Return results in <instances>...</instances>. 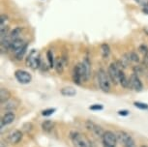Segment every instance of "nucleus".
<instances>
[{
	"instance_id": "3",
	"label": "nucleus",
	"mask_w": 148,
	"mask_h": 147,
	"mask_svg": "<svg viewBox=\"0 0 148 147\" xmlns=\"http://www.w3.org/2000/svg\"><path fill=\"white\" fill-rule=\"evenodd\" d=\"M102 143L103 147H116L117 146V135L111 131H106L103 135Z\"/></svg>"
},
{
	"instance_id": "10",
	"label": "nucleus",
	"mask_w": 148,
	"mask_h": 147,
	"mask_svg": "<svg viewBox=\"0 0 148 147\" xmlns=\"http://www.w3.org/2000/svg\"><path fill=\"white\" fill-rule=\"evenodd\" d=\"M15 119H16L15 113L13 111H7L1 118V129H3L4 127L8 126V125L12 124L15 121Z\"/></svg>"
},
{
	"instance_id": "6",
	"label": "nucleus",
	"mask_w": 148,
	"mask_h": 147,
	"mask_svg": "<svg viewBox=\"0 0 148 147\" xmlns=\"http://www.w3.org/2000/svg\"><path fill=\"white\" fill-rule=\"evenodd\" d=\"M119 71L120 68L119 66H117L116 63H111V64L108 66V77H110V81L113 83V84H117L119 82Z\"/></svg>"
},
{
	"instance_id": "31",
	"label": "nucleus",
	"mask_w": 148,
	"mask_h": 147,
	"mask_svg": "<svg viewBox=\"0 0 148 147\" xmlns=\"http://www.w3.org/2000/svg\"><path fill=\"white\" fill-rule=\"evenodd\" d=\"M135 1L138 4L141 5L142 7H144V6H146V5H148V0H135Z\"/></svg>"
},
{
	"instance_id": "34",
	"label": "nucleus",
	"mask_w": 148,
	"mask_h": 147,
	"mask_svg": "<svg viewBox=\"0 0 148 147\" xmlns=\"http://www.w3.org/2000/svg\"><path fill=\"white\" fill-rule=\"evenodd\" d=\"M140 147H148V146H146V145H141Z\"/></svg>"
},
{
	"instance_id": "2",
	"label": "nucleus",
	"mask_w": 148,
	"mask_h": 147,
	"mask_svg": "<svg viewBox=\"0 0 148 147\" xmlns=\"http://www.w3.org/2000/svg\"><path fill=\"white\" fill-rule=\"evenodd\" d=\"M70 137L75 147H90V142L82 134L79 132H72Z\"/></svg>"
},
{
	"instance_id": "13",
	"label": "nucleus",
	"mask_w": 148,
	"mask_h": 147,
	"mask_svg": "<svg viewBox=\"0 0 148 147\" xmlns=\"http://www.w3.org/2000/svg\"><path fill=\"white\" fill-rule=\"evenodd\" d=\"M11 97H12L11 92L7 88L2 87L1 89H0V103H1V105L5 104V103L8 102L9 100H11Z\"/></svg>"
},
{
	"instance_id": "8",
	"label": "nucleus",
	"mask_w": 148,
	"mask_h": 147,
	"mask_svg": "<svg viewBox=\"0 0 148 147\" xmlns=\"http://www.w3.org/2000/svg\"><path fill=\"white\" fill-rule=\"evenodd\" d=\"M129 80H130V88H132V89L136 91V92H140L143 89V85H142L141 80L138 75L133 74Z\"/></svg>"
},
{
	"instance_id": "4",
	"label": "nucleus",
	"mask_w": 148,
	"mask_h": 147,
	"mask_svg": "<svg viewBox=\"0 0 148 147\" xmlns=\"http://www.w3.org/2000/svg\"><path fill=\"white\" fill-rule=\"evenodd\" d=\"M117 139L120 141L124 147H136V143L134 138L132 137V135L130 134H128L125 131H118L117 132Z\"/></svg>"
},
{
	"instance_id": "18",
	"label": "nucleus",
	"mask_w": 148,
	"mask_h": 147,
	"mask_svg": "<svg viewBox=\"0 0 148 147\" xmlns=\"http://www.w3.org/2000/svg\"><path fill=\"white\" fill-rule=\"evenodd\" d=\"M83 65H84V72H85V77H84V81H87L90 77V62H89L88 58H85L83 61Z\"/></svg>"
},
{
	"instance_id": "12",
	"label": "nucleus",
	"mask_w": 148,
	"mask_h": 147,
	"mask_svg": "<svg viewBox=\"0 0 148 147\" xmlns=\"http://www.w3.org/2000/svg\"><path fill=\"white\" fill-rule=\"evenodd\" d=\"M25 45H26V43L23 40H22V39H19V38L16 39V40H13L12 43H11L9 51L15 52V53H16V51H18L19 49L23 48V46H25Z\"/></svg>"
},
{
	"instance_id": "33",
	"label": "nucleus",
	"mask_w": 148,
	"mask_h": 147,
	"mask_svg": "<svg viewBox=\"0 0 148 147\" xmlns=\"http://www.w3.org/2000/svg\"><path fill=\"white\" fill-rule=\"evenodd\" d=\"M142 12H143L144 14H146V15H148V5L142 7Z\"/></svg>"
},
{
	"instance_id": "15",
	"label": "nucleus",
	"mask_w": 148,
	"mask_h": 147,
	"mask_svg": "<svg viewBox=\"0 0 148 147\" xmlns=\"http://www.w3.org/2000/svg\"><path fill=\"white\" fill-rule=\"evenodd\" d=\"M60 93H61V95H63L65 97H74V96H76L77 90L72 86H66V87H63L62 89L60 90Z\"/></svg>"
},
{
	"instance_id": "17",
	"label": "nucleus",
	"mask_w": 148,
	"mask_h": 147,
	"mask_svg": "<svg viewBox=\"0 0 148 147\" xmlns=\"http://www.w3.org/2000/svg\"><path fill=\"white\" fill-rule=\"evenodd\" d=\"M2 107H3L5 109H7L8 111H13L14 109H16L18 104L15 103V101H13V100H9L8 102H6L5 104L2 105Z\"/></svg>"
},
{
	"instance_id": "22",
	"label": "nucleus",
	"mask_w": 148,
	"mask_h": 147,
	"mask_svg": "<svg viewBox=\"0 0 148 147\" xmlns=\"http://www.w3.org/2000/svg\"><path fill=\"white\" fill-rule=\"evenodd\" d=\"M47 61H49V67H51V68L54 67L55 60H54V57H53V53H52L51 51H47Z\"/></svg>"
},
{
	"instance_id": "30",
	"label": "nucleus",
	"mask_w": 148,
	"mask_h": 147,
	"mask_svg": "<svg viewBox=\"0 0 148 147\" xmlns=\"http://www.w3.org/2000/svg\"><path fill=\"white\" fill-rule=\"evenodd\" d=\"M139 51H140L144 55H148V48L146 46H144V45L140 46H139Z\"/></svg>"
},
{
	"instance_id": "11",
	"label": "nucleus",
	"mask_w": 148,
	"mask_h": 147,
	"mask_svg": "<svg viewBox=\"0 0 148 147\" xmlns=\"http://www.w3.org/2000/svg\"><path fill=\"white\" fill-rule=\"evenodd\" d=\"M87 128L90 130V131L93 133L95 135L100 137H102L103 135H104V133H105V131L103 130V128L101 126H99V125L93 123L92 121H87Z\"/></svg>"
},
{
	"instance_id": "28",
	"label": "nucleus",
	"mask_w": 148,
	"mask_h": 147,
	"mask_svg": "<svg viewBox=\"0 0 148 147\" xmlns=\"http://www.w3.org/2000/svg\"><path fill=\"white\" fill-rule=\"evenodd\" d=\"M89 109H90V110H93V111H99V110L104 109V107H103L102 105L95 104V105H92V106L89 107Z\"/></svg>"
},
{
	"instance_id": "9",
	"label": "nucleus",
	"mask_w": 148,
	"mask_h": 147,
	"mask_svg": "<svg viewBox=\"0 0 148 147\" xmlns=\"http://www.w3.org/2000/svg\"><path fill=\"white\" fill-rule=\"evenodd\" d=\"M22 139V133L19 130H14L8 135V141L11 144H18Z\"/></svg>"
},
{
	"instance_id": "24",
	"label": "nucleus",
	"mask_w": 148,
	"mask_h": 147,
	"mask_svg": "<svg viewBox=\"0 0 148 147\" xmlns=\"http://www.w3.org/2000/svg\"><path fill=\"white\" fill-rule=\"evenodd\" d=\"M134 106L136 107H138L139 109L142 110H147L148 109V105L145 104V103H141V102H135L134 103Z\"/></svg>"
},
{
	"instance_id": "32",
	"label": "nucleus",
	"mask_w": 148,
	"mask_h": 147,
	"mask_svg": "<svg viewBox=\"0 0 148 147\" xmlns=\"http://www.w3.org/2000/svg\"><path fill=\"white\" fill-rule=\"evenodd\" d=\"M118 114L120 116H128V115L130 114V112L128 111V110H126V109H122V110H119Z\"/></svg>"
},
{
	"instance_id": "5",
	"label": "nucleus",
	"mask_w": 148,
	"mask_h": 147,
	"mask_svg": "<svg viewBox=\"0 0 148 147\" xmlns=\"http://www.w3.org/2000/svg\"><path fill=\"white\" fill-rule=\"evenodd\" d=\"M26 65L28 67L32 68L33 70H36V69L40 68L42 63H41V58H40V55L35 49L30 52L29 55L27 56L26 58Z\"/></svg>"
},
{
	"instance_id": "27",
	"label": "nucleus",
	"mask_w": 148,
	"mask_h": 147,
	"mask_svg": "<svg viewBox=\"0 0 148 147\" xmlns=\"http://www.w3.org/2000/svg\"><path fill=\"white\" fill-rule=\"evenodd\" d=\"M56 111V109H44L43 111H42V115L43 116H51L52 115L53 113Z\"/></svg>"
},
{
	"instance_id": "14",
	"label": "nucleus",
	"mask_w": 148,
	"mask_h": 147,
	"mask_svg": "<svg viewBox=\"0 0 148 147\" xmlns=\"http://www.w3.org/2000/svg\"><path fill=\"white\" fill-rule=\"evenodd\" d=\"M119 83L121 84L122 87L124 88H130V80L127 79L126 75L124 74L121 69L119 71Z\"/></svg>"
},
{
	"instance_id": "26",
	"label": "nucleus",
	"mask_w": 148,
	"mask_h": 147,
	"mask_svg": "<svg viewBox=\"0 0 148 147\" xmlns=\"http://www.w3.org/2000/svg\"><path fill=\"white\" fill-rule=\"evenodd\" d=\"M129 57H130L131 62H135V63L139 62V56L138 55V53H136V52H130Z\"/></svg>"
},
{
	"instance_id": "16",
	"label": "nucleus",
	"mask_w": 148,
	"mask_h": 147,
	"mask_svg": "<svg viewBox=\"0 0 148 147\" xmlns=\"http://www.w3.org/2000/svg\"><path fill=\"white\" fill-rule=\"evenodd\" d=\"M53 127H54V123L51 120H45L43 123H42V129L46 133L51 132Z\"/></svg>"
},
{
	"instance_id": "20",
	"label": "nucleus",
	"mask_w": 148,
	"mask_h": 147,
	"mask_svg": "<svg viewBox=\"0 0 148 147\" xmlns=\"http://www.w3.org/2000/svg\"><path fill=\"white\" fill-rule=\"evenodd\" d=\"M22 32V28L21 27H16L15 29L12 30L10 33V38L12 39V40H16V39H18L19 38V35L21 34Z\"/></svg>"
},
{
	"instance_id": "21",
	"label": "nucleus",
	"mask_w": 148,
	"mask_h": 147,
	"mask_svg": "<svg viewBox=\"0 0 148 147\" xmlns=\"http://www.w3.org/2000/svg\"><path fill=\"white\" fill-rule=\"evenodd\" d=\"M101 51H102V56L104 59H107L108 57V55L110 53V46L107 45V44H103L101 46Z\"/></svg>"
},
{
	"instance_id": "19",
	"label": "nucleus",
	"mask_w": 148,
	"mask_h": 147,
	"mask_svg": "<svg viewBox=\"0 0 148 147\" xmlns=\"http://www.w3.org/2000/svg\"><path fill=\"white\" fill-rule=\"evenodd\" d=\"M54 68L56 72L59 75H61L64 71V66H63V60L61 58H58V59L55 60V64H54Z\"/></svg>"
},
{
	"instance_id": "25",
	"label": "nucleus",
	"mask_w": 148,
	"mask_h": 147,
	"mask_svg": "<svg viewBox=\"0 0 148 147\" xmlns=\"http://www.w3.org/2000/svg\"><path fill=\"white\" fill-rule=\"evenodd\" d=\"M8 31H9V27L7 25H0V34H1V39L8 36Z\"/></svg>"
},
{
	"instance_id": "29",
	"label": "nucleus",
	"mask_w": 148,
	"mask_h": 147,
	"mask_svg": "<svg viewBox=\"0 0 148 147\" xmlns=\"http://www.w3.org/2000/svg\"><path fill=\"white\" fill-rule=\"evenodd\" d=\"M8 16L5 15H1V18H0V25H6Z\"/></svg>"
},
{
	"instance_id": "7",
	"label": "nucleus",
	"mask_w": 148,
	"mask_h": 147,
	"mask_svg": "<svg viewBox=\"0 0 148 147\" xmlns=\"http://www.w3.org/2000/svg\"><path fill=\"white\" fill-rule=\"evenodd\" d=\"M15 77L16 80L21 84H28L32 80V76L24 70H16L15 72Z\"/></svg>"
},
{
	"instance_id": "23",
	"label": "nucleus",
	"mask_w": 148,
	"mask_h": 147,
	"mask_svg": "<svg viewBox=\"0 0 148 147\" xmlns=\"http://www.w3.org/2000/svg\"><path fill=\"white\" fill-rule=\"evenodd\" d=\"M26 49H27V44L22 49H19L18 51L16 52L15 54H16V59H18V60H21L22 58H23L24 54H25V52H26Z\"/></svg>"
},
{
	"instance_id": "1",
	"label": "nucleus",
	"mask_w": 148,
	"mask_h": 147,
	"mask_svg": "<svg viewBox=\"0 0 148 147\" xmlns=\"http://www.w3.org/2000/svg\"><path fill=\"white\" fill-rule=\"evenodd\" d=\"M98 83H99V86L101 88L102 91L108 93L110 91V79L108 77V75L106 73L105 70L100 69L98 71Z\"/></svg>"
}]
</instances>
